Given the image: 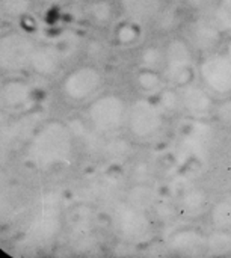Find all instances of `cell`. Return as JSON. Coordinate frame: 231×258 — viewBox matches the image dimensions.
Instances as JSON below:
<instances>
[{"label": "cell", "instance_id": "cell-1", "mask_svg": "<svg viewBox=\"0 0 231 258\" xmlns=\"http://www.w3.org/2000/svg\"><path fill=\"white\" fill-rule=\"evenodd\" d=\"M74 153V135L68 124L59 119L44 122L32 136L27 156L42 171L67 165Z\"/></svg>", "mask_w": 231, "mask_h": 258}, {"label": "cell", "instance_id": "cell-2", "mask_svg": "<svg viewBox=\"0 0 231 258\" xmlns=\"http://www.w3.org/2000/svg\"><path fill=\"white\" fill-rule=\"evenodd\" d=\"M129 103L118 92H104L86 106V119L98 136H113L126 128Z\"/></svg>", "mask_w": 231, "mask_h": 258}, {"label": "cell", "instance_id": "cell-3", "mask_svg": "<svg viewBox=\"0 0 231 258\" xmlns=\"http://www.w3.org/2000/svg\"><path fill=\"white\" fill-rule=\"evenodd\" d=\"M165 60L162 73L168 82V85L180 88L188 83L195 82L197 65L195 62V48L189 42L186 36L174 35L169 36L163 44Z\"/></svg>", "mask_w": 231, "mask_h": 258}, {"label": "cell", "instance_id": "cell-4", "mask_svg": "<svg viewBox=\"0 0 231 258\" xmlns=\"http://www.w3.org/2000/svg\"><path fill=\"white\" fill-rule=\"evenodd\" d=\"M165 112L151 97L141 95L129 103L126 130L132 139L139 142L153 141L165 125Z\"/></svg>", "mask_w": 231, "mask_h": 258}, {"label": "cell", "instance_id": "cell-5", "mask_svg": "<svg viewBox=\"0 0 231 258\" xmlns=\"http://www.w3.org/2000/svg\"><path fill=\"white\" fill-rule=\"evenodd\" d=\"M104 85V76L95 63H82L71 68L61 80L64 98L74 104L89 103Z\"/></svg>", "mask_w": 231, "mask_h": 258}, {"label": "cell", "instance_id": "cell-6", "mask_svg": "<svg viewBox=\"0 0 231 258\" xmlns=\"http://www.w3.org/2000/svg\"><path fill=\"white\" fill-rule=\"evenodd\" d=\"M198 82L215 97L231 95V57L225 50H215L201 56L197 65Z\"/></svg>", "mask_w": 231, "mask_h": 258}, {"label": "cell", "instance_id": "cell-7", "mask_svg": "<svg viewBox=\"0 0 231 258\" xmlns=\"http://www.w3.org/2000/svg\"><path fill=\"white\" fill-rule=\"evenodd\" d=\"M112 221L117 234L126 242H145L153 230V224L145 210L129 203H118L112 213Z\"/></svg>", "mask_w": 231, "mask_h": 258}, {"label": "cell", "instance_id": "cell-8", "mask_svg": "<svg viewBox=\"0 0 231 258\" xmlns=\"http://www.w3.org/2000/svg\"><path fill=\"white\" fill-rule=\"evenodd\" d=\"M62 225L61 203L54 194H47L39 201L30 224V234L39 240L53 239Z\"/></svg>", "mask_w": 231, "mask_h": 258}, {"label": "cell", "instance_id": "cell-9", "mask_svg": "<svg viewBox=\"0 0 231 258\" xmlns=\"http://www.w3.org/2000/svg\"><path fill=\"white\" fill-rule=\"evenodd\" d=\"M35 42L20 32H8L2 36V68L14 73L29 67Z\"/></svg>", "mask_w": 231, "mask_h": 258}, {"label": "cell", "instance_id": "cell-10", "mask_svg": "<svg viewBox=\"0 0 231 258\" xmlns=\"http://www.w3.org/2000/svg\"><path fill=\"white\" fill-rule=\"evenodd\" d=\"M186 38L189 39L195 51L206 54L218 50L225 35L219 30L209 14H197L189 23Z\"/></svg>", "mask_w": 231, "mask_h": 258}, {"label": "cell", "instance_id": "cell-11", "mask_svg": "<svg viewBox=\"0 0 231 258\" xmlns=\"http://www.w3.org/2000/svg\"><path fill=\"white\" fill-rule=\"evenodd\" d=\"M182 110L194 118H206L213 115L216 101L215 95L210 94L200 82H192L179 88Z\"/></svg>", "mask_w": 231, "mask_h": 258}, {"label": "cell", "instance_id": "cell-12", "mask_svg": "<svg viewBox=\"0 0 231 258\" xmlns=\"http://www.w3.org/2000/svg\"><path fill=\"white\" fill-rule=\"evenodd\" d=\"M166 6L168 0H117L121 15L142 26L154 24Z\"/></svg>", "mask_w": 231, "mask_h": 258}, {"label": "cell", "instance_id": "cell-13", "mask_svg": "<svg viewBox=\"0 0 231 258\" xmlns=\"http://www.w3.org/2000/svg\"><path fill=\"white\" fill-rule=\"evenodd\" d=\"M33 100V88L20 77H9L2 85V104L5 109L18 112L24 110Z\"/></svg>", "mask_w": 231, "mask_h": 258}, {"label": "cell", "instance_id": "cell-14", "mask_svg": "<svg viewBox=\"0 0 231 258\" xmlns=\"http://www.w3.org/2000/svg\"><path fill=\"white\" fill-rule=\"evenodd\" d=\"M62 56L57 47L50 44H35V48L30 54L29 68L35 76L39 77H53L61 68Z\"/></svg>", "mask_w": 231, "mask_h": 258}, {"label": "cell", "instance_id": "cell-15", "mask_svg": "<svg viewBox=\"0 0 231 258\" xmlns=\"http://www.w3.org/2000/svg\"><path fill=\"white\" fill-rule=\"evenodd\" d=\"M168 248L177 254H197L207 249V236L192 228L180 230L169 237Z\"/></svg>", "mask_w": 231, "mask_h": 258}, {"label": "cell", "instance_id": "cell-16", "mask_svg": "<svg viewBox=\"0 0 231 258\" xmlns=\"http://www.w3.org/2000/svg\"><path fill=\"white\" fill-rule=\"evenodd\" d=\"M135 83L142 95L147 97H156L165 86H168L163 73L150 68H138L135 73Z\"/></svg>", "mask_w": 231, "mask_h": 258}, {"label": "cell", "instance_id": "cell-17", "mask_svg": "<svg viewBox=\"0 0 231 258\" xmlns=\"http://www.w3.org/2000/svg\"><path fill=\"white\" fill-rule=\"evenodd\" d=\"M142 24L139 23H135L132 20H127L124 18L121 23L117 24L115 27V32H113V36H115V41L123 45V47H130V45H135L139 42L141 36H142Z\"/></svg>", "mask_w": 231, "mask_h": 258}, {"label": "cell", "instance_id": "cell-18", "mask_svg": "<svg viewBox=\"0 0 231 258\" xmlns=\"http://www.w3.org/2000/svg\"><path fill=\"white\" fill-rule=\"evenodd\" d=\"M165 60V50L163 45L147 44L138 53V67L139 68H150L162 71Z\"/></svg>", "mask_w": 231, "mask_h": 258}, {"label": "cell", "instance_id": "cell-19", "mask_svg": "<svg viewBox=\"0 0 231 258\" xmlns=\"http://www.w3.org/2000/svg\"><path fill=\"white\" fill-rule=\"evenodd\" d=\"M117 9V5L113 6L109 0H91L86 8V14L94 24L107 26L112 21Z\"/></svg>", "mask_w": 231, "mask_h": 258}, {"label": "cell", "instance_id": "cell-20", "mask_svg": "<svg viewBox=\"0 0 231 258\" xmlns=\"http://www.w3.org/2000/svg\"><path fill=\"white\" fill-rule=\"evenodd\" d=\"M210 224L213 230L231 231V201L219 200L210 209Z\"/></svg>", "mask_w": 231, "mask_h": 258}, {"label": "cell", "instance_id": "cell-21", "mask_svg": "<svg viewBox=\"0 0 231 258\" xmlns=\"http://www.w3.org/2000/svg\"><path fill=\"white\" fill-rule=\"evenodd\" d=\"M215 24L225 35H231V0H216L212 11L209 12Z\"/></svg>", "mask_w": 231, "mask_h": 258}, {"label": "cell", "instance_id": "cell-22", "mask_svg": "<svg viewBox=\"0 0 231 258\" xmlns=\"http://www.w3.org/2000/svg\"><path fill=\"white\" fill-rule=\"evenodd\" d=\"M156 101L159 103V106L162 107V110L165 112V115L174 113L177 110H182V101H180V94H179V88L176 86H165L157 95H156Z\"/></svg>", "mask_w": 231, "mask_h": 258}, {"label": "cell", "instance_id": "cell-23", "mask_svg": "<svg viewBox=\"0 0 231 258\" xmlns=\"http://www.w3.org/2000/svg\"><path fill=\"white\" fill-rule=\"evenodd\" d=\"M207 249L212 254H230L231 252V231L213 230L207 236Z\"/></svg>", "mask_w": 231, "mask_h": 258}, {"label": "cell", "instance_id": "cell-24", "mask_svg": "<svg viewBox=\"0 0 231 258\" xmlns=\"http://www.w3.org/2000/svg\"><path fill=\"white\" fill-rule=\"evenodd\" d=\"M180 203H182V207H183L185 212H188L191 215L197 213L206 206V194H204V190H201L198 187L188 189L183 194Z\"/></svg>", "mask_w": 231, "mask_h": 258}, {"label": "cell", "instance_id": "cell-25", "mask_svg": "<svg viewBox=\"0 0 231 258\" xmlns=\"http://www.w3.org/2000/svg\"><path fill=\"white\" fill-rule=\"evenodd\" d=\"M129 201L133 206H136L142 210H147L148 206L154 204V195L151 194V190L147 186H136L129 194Z\"/></svg>", "mask_w": 231, "mask_h": 258}, {"label": "cell", "instance_id": "cell-26", "mask_svg": "<svg viewBox=\"0 0 231 258\" xmlns=\"http://www.w3.org/2000/svg\"><path fill=\"white\" fill-rule=\"evenodd\" d=\"M213 116L225 127L231 128V95L216 101Z\"/></svg>", "mask_w": 231, "mask_h": 258}, {"label": "cell", "instance_id": "cell-27", "mask_svg": "<svg viewBox=\"0 0 231 258\" xmlns=\"http://www.w3.org/2000/svg\"><path fill=\"white\" fill-rule=\"evenodd\" d=\"M29 6V0H3V9L8 14H21Z\"/></svg>", "mask_w": 231, "mask_h": 258}, {"label": "cell", "instance_id": "cell-28", "mask_svg": "<svg viewBox=\"0 0 231 258\" xmlns=\"http://www.w3.org/2000/svg\"><path fill=\"white\" fill-rule=\"evenodd\" d=\"M41 3H45V5H50V6H57V5H62L65 3L67 0H39Z\"/></svg>", "mask_w": 231, "mask_h": 258}, {"label": "cell", "instance_id": "cell-29", "mask_svg": "<svg viewBox=\"0 0 231 258\" xmlns=\"http://www.w3.org/2000/svg\"><path fill=\"white\" fill-rule=\"evenodd\" d=\"M225 51H227V54L231 57V35L228 36V39H227V42H225V48H224Z\"/></svg>", "mask_w": 231, "mask_h": 258}]
</instances>
